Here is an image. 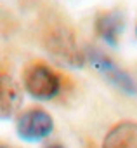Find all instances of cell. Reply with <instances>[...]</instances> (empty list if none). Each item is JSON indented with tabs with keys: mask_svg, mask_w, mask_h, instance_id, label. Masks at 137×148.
Returning <instances> with one entry per match:
<instances>
[{
	"mask_svg": "<svg viewBox=\"0 0 137 148\" xmlns=\"http://www.w3.org/2000/svg\"><path fill=\"white\" fill-rule=\"evenodd\" d=\"M21 89L9 73L0 71V120L11 119L21 106Z\"/></svg>",
	"mask_w": 137,
	"mask_h": 148,
	"instance_id": "obj_6",
	"label": "cell"
},
{
	"mask_svg": "<svg viewBox=\"0 0 137 148\" xmlns=\"http://www.w3.org/2000/svg\"><path fill=\"white\" fill-rule=\"evenodd\" d=\"M102 148H137V122L121 120L115 124L106 132Z\"/></svg>",
	"mask_w": 137,
	"mask_h": 148,
	"instance_id": "obj_7",
	"label": "cell"
},
{
	"mask_svg": "<svg viewBox=\"0 0 137 148\" xmlns=\"http://www.w3.org/2000/svg\"><path fill=\"white\" fill-rule=\"evenodd\" d=\"M135 84H137V82H135Z\"/></svg>",
	"mask_w": 137,
	"mask_h": 148,
	"instance_id": "obj_11",
	"label": "cell"
},
{
	"mask_svg": "<svg viewBox=\"0 0 137 148\" xmlns=\"http://www.w3.org/2000/svg\"><path fill=\"white\" fill-rule=\"evenodd\" d=\"M52 131H54V119L43 108L33 106L18 115L16 132L23 141H30V143L42 141L49 138Z\"/></svg>",
	"mask_w": 137,
	"mask_h": 148,
	"instance_id": "obj_4",
	"label": "cell"
},
{
	"mask_svg": "<svg viewBox=\"0 0 137 148\" xmlns=\"http://www.w3.org/2000/svg\"><path fill=\"white\" fill-rule=\"evenodd\" d=\"M0 148H11V146H7V145H4V143H0Z\"/></svg>",
	"mask_w": 137,
	"mask_h": 148,
	"instance_id": "obj_9",
	"label": "cell"
},
{
	"mask_svg": "<svg viewBox=\"0 0 137 148\" xmlns=\"http://www.w3.org/2000/svg\"><path fill=\"white\" fill-rule=\"evenodd\" d=\"M85 56H87V61L108 79L109 84H113L115 87H118L121 92H125L128 96L137 94V84L130 77V73L125 71L123 68H120L108 54H104L102 51H99L96 47H87Z\"/></svg>",
	"mask_w": 137,
	"mask_h": 148,
	"instance_id": "obj_3",
	"label": "cell"
},
{
	"mask_svg": "<svg viewBox=\"0 0 137 148\" xmlns=\"http://www.w3.org/2000/svg\"><path fill=\"white\" fill-rule=\"evenodd\" d=\"M42 42L45 51L66 66L80 68L87 63L85 49L80 47L75 33L66 25H50L45 30Z\"/></svg>",
	"mask_w": 137,
	"mask_h": 148,
	"instance_id": "obj_1",
	"label": "cell"
},
{
	"mask_svg": "<svg viewBox=\"0 0 137 148\" xmlns=\"http://www.w3.org/2000/svg\"><path fill=\"white\" fill-rule=\"evenodd\" d=\"M135 32H137V28H135Z\"/></svg>",
	"mask_w": 137,
	"mask_h": 148,
	"instance_id": "obj_10",
	"label": "cell"
},
{
	"mask_svg": "<svg viewBox=\"0 0 137 148\" xmlns=\"http://www.w3.org/2000/svg\"><path fill=\"white\" fill-rule=\"evenodd\" d=\"M45 148H64V146L59 145V143H54V145H49V146H45Z\"/></svg>",
	"mask_w": 137,
	"mask_h": 148,
	"instance_id": "obj_8",
	"label": "cell"
},
{
	"mask_svg": "<svg viewBox=\"0 0 137 148\" xmlns=\"http://www.w3.org/2000/svg\"><path fill=\"white\" fill-rule=\"evenodd\" d=\"M94 30L99 38H102L109 45H116L123 30H125V16L120 11H106L96 18Z\"/></svg>",
	"mask_w": 137,
	"mask_h": 148,
	"instance_id": "obj_5",
	"label": "cell"
},
{
	"mask_svg": "<svg viewBox=\"0 0 137 148\" xmlns=\"http://www.w3.org/2000/svg\"><path fill=\"white\" fill-rule=\"evenodd\" d=\"M23 87L33 99H54L62 89V77L42 61L30 63L23 70Z\"/></svg>",
	"mask_w": 137,
	"mask_h": 148,
	"instance_id": "obj_2",
	"label": "cell"
}]
</instances>
